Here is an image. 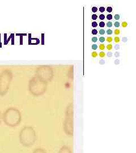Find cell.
<instances>
[{"instance_id":"cell-12","label":"cell","mask_w":136,"mask_h":153,"mask_svg":"<svg viewBox=\"0 0 136 153\" xmlns=\"http://www.w3.org/2000/svg\"><path fill=\"white\" fill-rule=\"evenodd\" d=\"M107 19L108 20L112 19V16L111 14H108V15L107 16Z\"/></svg>"},{"instance_id":"cell-28","label":"cell","mask_w":136,"mask_h":153,"mask_svg":"<svg viewBox=\"0 0 136 153\" xmlns=\"http://www.w3.org/2000/svg\"><path fill=\"white\" fill-rule=\"evenodd\" d=\"M107 41L109 42V43H110V42H111L112 41V38L111 37H108L107 38Z\"/></svg>"},{"instance_id":"cell-2","label":"cell","mask_w":136,"mask_h":153,"mask_svg":"<svg viewBox=\"0 0 136 153\" xmlns=\"http://www.w3.org/2000/svg\"><path fill=\"white\" fill-rule=\"evenodd\" d=\"M3 119L7 126H15L19 124L21 121V114L16 109L10 108L4 113Z\"/></svg>"},{"instance_id":"cell-8","label":"cell","mask_w":136,"mask_h":153,"mask_svg":"<svg viewBox=\"0 0 136 153\" xmlns=\"http://www.w3.org/2000/svg\"><path fill=\"white\" fill-rule=\"evenodd\" d=\"M98 48V45L97 44H93L92 45V49L94 50H96Z\"/></svg>"},{"instance_id":"cell-17","label":"cell","mask_w":136,"mask_h":153,"mask_svg":"<svg viewBox=\"0 0 136 153\" xmlns=\"http://www.w3.org/2000/svg\"><path fill=\"white\" fill-rule=\"evenodd\" d=\"M91 55H92L93 57H96L98 56V53L96 52H93Z\"/></svg>"},{"instance_id":"cell-27","label":"cell","mask_w":136,"mask_h":153,"mask_svg":"<svg viewBox=\"0 0 136 153\" xmlns=\"http://www.w3.org/2000/svg\"><path fill=\"white\" fill-rule=\"evenodd\" d=\"M99 33L100 34V35H104V33H105V31L103 30V29H102V30H100V31H99Z\"/></svg>"},{"instance_id":"cell-16","label":"cell","mask_w":136,"mask_h":153,"mask_svg":"<svg viewBox=\"0 0 136 153\" xmlns=\"http://www.w3.org/2000/svg\"><path fill=\"white\" fill-rule=\"evenodd\" d=\"M107 12H109V13H111V11H112V7H108L107 8Z\"/></svg>"},{"instance_id":"cell-5","label":"cell","mask_w":136,"mask_h":153,"mask_svg":"<svg viewBox=\"0 0 136 153\" xmlns=\"http://www.w3.org/2000/svg\"><path fill=\"white\" fill-rule=\"evenodd\" d=\"M114 26L116 27H119L120 26V23L119 22H114Z\"/></svg>"},{"instance_id":"cell-19","label":"cell","mask_w":136,"mask_h":153,"mask_svg":"<svg viewBox=\"0 0 136 153\" xmlns=\"http://www.w3.org/2000/svg\"><path fill=\"white\" fill-rule=\"evenodd\" d=\"M99 11L101 13H103L104 11H105V8L104 7H100L99 8Z\"/></svg>"},{"instance_id":"cell-3","label":"cell","mask_w":136,"mask_h":153,"mask_svg":"<svg viewBox=\"0 0 136 153\" xmlns=\"http://www.w3.org/2000/svg\"><path fill=\"white\" fill-rule=\"evenodd\" d=\"M58 153H72V152L71 148L65 145L61 148Z\"/></svg>"},{"instance_id":"cell-30","label":"cell","mask_w":136,"mask_h":153,"mask_svg":"<svg viewBox=\"0 0 136 153\" xmlns=\"http://www.w3.org/2000/svg\"><path fill=\"white\" fill-rule=\"evenodd\" d=\"M1 120H2V114H1V112L0 111V124L1 123Z\"/></svg>"},{"instance_id":"cell-24","label":"cell","mask_w":136,"mask_h":153,"mask_svg":"<svg viewBox=\"0 0 136 153\" xmlns=\"http://www.w3.org/2000/svg\"><path fill=\"white\" fill-rule=\"evenodd\" d=\"M97 18H98V16L96 14H93L92 16V19L93 20H96L97 19Z\"/></svg>"},{"instance_id":"cell-6","label":"cell","mask_w":136,"mask_h":153,"mask_svg":"<svg viewBox=\"0 0 136 153\" xmlns=\"http://www.w3.org/2000/svg\"><path fill=\"white\" fill-rule=\"evenodd\" d=\"M114 33L115 35H119L120 33V30H119V29H116V30H114Z\"/></svg>"},{"instance_id":"cell-18","label":"cell","mask_w":136,"mask_h":153,"mask_svg":"<svg viewBox=\"0 0 136 153\" xmlns=\"http://www.w3.org/2000/svg\"><path fill=\"white\" fill-rule=\"evenodd\" d=\"M105 53L103 52H100V53H99V56H100V57H103L105 56Z\"/></svg>"},{"instance_id":"cell-23","label":"cell","mask_w":136,"mask_h":153,"mask_svg":"<svg viewBox=\"0 0 136 153\" xmlns=\"http://www.w3.org/2000/svg\"><path fill=\"white\" fill-rule=\"evenodd\" d=\"M107 49H109V50H111V49L112 48V45L111 44H109V45H107Z\"/></svg>"},{"instance_id":"cell-26","label":"cell","mask_w":136,"mask_h":153,"mask_svg":"<svg viewBox=\"0 0 136 153\" xmlns=\"http://www.w3.org/2000/svg\"><path fill=\"white\" fill-rule=\"evenodd\" d=\"M92 41H93V42H97V41H98V38H97V37H93V38H92Z\"/></svg>"},{"instance_id":"cell-22","label":"cell","mask_w":136,"mask_h":153,"mask_svg":"<svg viewBox=\"0 0 136 153\" xmlns=\"http://www.w3.org/2000/svg\"><path fill=\"white\" fill-rule=\"evenodd\" d=\"M97 33H98V31L97 30L94 29V30H92V33H93V35H97Z\"/></svg>"},{"instance_id":"cell-4","label":"cell","mask_w":136,"mask_h":153,"mask_svg":"<svg viewBox=\"0 0 136 153\" xmlns=\"http://www.w3.org/2000/svg\"><path fill=\"white\" fill-rule=\"evenodd\" d=\"M33 153H47V152L43 148H37L33 150Z\"/></svg>"},{"instance_id":"cell-13","label":"cell","mask_w":136,"mask_h":153,"mask_svg":"<svg viewBox=\"0 0 136 153\" xmlns=\"http://www.w3.org/2000/svg\"><path fill=\"white\" fill-rule=\"evenodd\" d=\"M107 26L108 27H111L112 26V23L111 22H109L107 23Z\"/></svg>"},{"instance_id":"cell-25","label":"cell","mask_w":136,"mask_h":153,"mask_svg":"<svg viewBox=\"0 0 136 153\" xmlns=\"http://www.w3.org/2000/svg\"><path fill=\"white\" fill-rule=\"evenodd\" d=\"M105 38H104V37H100V38H99V41L100 42H102V43H103V42H104V41H105Z\"/></svg>"},{"instance_id":"cell-9","label":"cell","mask_w":136,"mask_h":153,"mask_svg":"<svg viewBox=\"0 0 136 153\" xmlns=\"http://www.w3.org/2000/svg\"><path fill=\"white\" fill-rule=\"evenodd\" d=\"M99 49H100V50H104V49H105L104 45L103 44H100V46H99Z\"/></svg>"},{"instance_id":"cell-11","label":"cell","mask_w":136,"mask_h":153,"mask_svg":"<svg viewBox=\"0 0 136 153\" xmlns=\"http://www.w3.org/2000/svg\"><path fill=\"white\" fill-rule=\"evenodd\" d=\"M104 26H105V23H104V22H100V23H99V26H100V27H104Z\"/></svg>"},{"instance_id":"cell-1","label":"cell","mask_w":136,"mask_h":153,"mask_svg":"<svg viewBox=\"0 0 136 153\" xmlns=\"http://www.w3.org/2000/svg\"><path fill=\"white\" fill-rule=\"evenodd\" d=\"M19 142L25 147H31L36 141V132L33 128L27 126L23 128L19 133Z\"/></svg>"},{"instance_id":"cell-15","label":"cell","mask_w":136,"mask_h":153,"mask_svg":"<svg viewBox=\"0 0 136 153\" xmlns=\"http://www.w3.org/2000/svg\"><path fill=\"white\" fill-rule=\"evenodd\" d=\"M97 26H98V23L97 22H93L92 23V26L93 27H97Z\"/></svg>"},{"instance_id":"cell-21","label":"cell","mask_w":136,"mask_h":153,"mask_svg":"<svg viewBox=\"0 0 136 153\" xmlns=\"http://www.w3.org/2000/svg\"><path fill=\"white\" fill-rule=\"evenodd\" d=\"M97 10H98V9H97V7H93V8H92V11L94 13H96Z\"/></svg>"},{"instance_id":"cell-10","label":"cell","mask_w":136,"mask_h":153,"mask_svg":"<svg viewBox=\"0 0 136 153\" xmlns=\"http://www.w3.org/2000/svg\"><path fill=\"white\" fill-rule=\"evenodd\" d=\"M114 42H116V43H119V42H120V38H119V37H117V36H116V37H115L114 38Z\"/></svg>"},{"instance_id":"cell-29","label":"cell","mask_w":136,"mask_h":153,"mask_svg":"<svg viewBox=\"0 0 136 153\" xmlns=\"http://www.w3.org/2000/svg\"><path fill=\"white\" fill-rule=\"evenodd\" d=\"M127 25H128V24H127V22H123V23H122V26H123V27H125L126 26H127Z\"/></svg>"},{"instance_id":"cell-7","label":"cell","mask_w":136,"mask_h":153,"mask_svg":"<svg viewBox=\"0 0 136 153\" xmlns=\"http://www.w3.org/2000/svg\"><path fill=\"white\" fill-rule=\"evenodd\" d=\"M114 18L115 20H119L120 19V15L116 14L114 16Z\"/></svg>"},{"instance_id":"cell-20","label":"cell","mask_w":136,"mask_h":153,"mask_svg":"<svg viewBox=\"0 0 136 153\" xmlns=\"http://www.w3.org/2000/svg\"><path fill=\"white\" fill-rule=\"evenodd\" d=\"M99 18L101 20H103V19H104V18H105V16L104 14H100V16H99Z\"/></svg>"},{"instance_id":"cell-14","label":"cell","mask_w":136,"mask_h":153,"mask_svg":"<svg viewBox=\"0 0 136 153\" xmlns=\"http://www.w3.org/2000/svg\"><path fill=\"white\" fill-rule=\"evenodd\" d=\"M112 30H110V29H109V30H107V35H111L112 33Z\"/></svg>"}]
</instances>
